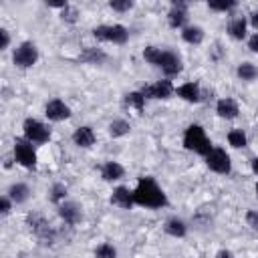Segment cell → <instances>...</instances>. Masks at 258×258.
Masks as SVG:
<instances>
[{"instance_id": "cell-9", "label": "cell", "mask_w": 258, "mask_h": 258, "mask_svg": "<svg viewBox=\"0 0 258 258\" xmlns=\"http://www.w3.org/2000/svg\"><path fill=\"white\" fill-rule=\"evenodd\" d=\"M30 230L34 232V236L42 242V244H52L54 242V230L50 228V224L40 216V214H28L26 218Z\"/></svg>"}, {"instance_id": "cell-8", "label": "cell", "mask_w": 258, "mask_h": 258, "mask_svg": "<svg viewBox=\"0 0 258 258\" xmlns=\"http://www.w3.org/2000/svg\"><path fill=\"white\" fill-rule=\"evenodd\" d=\"M36 60H38V48H36V44L30 42V40L20 42V44L14 48V52H12V62H14L18 69H30V67L36 64Z\"/></svg>"}, {"instance_id": "cell-13", "label": "cell", "mask_w": 258, "mask_h": 258, "mask_svg": "<svg viewBox=\"0 0 258 258\" xmlns=\"http://www.w3.org/2000/svg\"><path fill=\"white\" fill-rule=\"evenodd\" d=\"M58 216H60V220H62L64 224L75 226V224H79V222L83 220V208H81L77 202L67 200V202H62V204L58 206Z\"/></svg>"}, {"instance_id": "cell-40", "label": "cell", "mask_w": 258, "mask_h": 258, "mask_svg": "<svg viewBox=\"0 0 258 258\" xmlns=\"http://www.w3.org/2000/svg\"><path fill=\"white\" fill-rule=\"evenodd\" d=\"M254 189H256V198H258V183H256V187H254Z\"/></svg>"}, {"instance_id": "cell-11", "label": "cell", "mask_w": 258, "mask_h": 258, "mask_svg": "<svg viewBox=\"0 0 258 258\" xmlns=\"http://www.w3.org/2000/svg\"><path fill=\"white\" fill-rule=\"evenodd\" d=\"M187 2L181 0H171L169 4V12H167V24L171 28H185L187 24Z\"/></svg>"}, {"instance_id": "cell-26", "label": "cell", "mask_w": 258, "mask_h": 258, "mask_svg": "<svg viewBox=\"0 0 258 258\" xmlns=\"http://www.w3.org/2000/svg\"><path fill=\"white\" fill-rule=\"evenodd\" d=\"M228 143L234 147V149H242L248 145V137L244 133V129H232L228 131Z\"/></svg>"}, {"instance_id": "cell-23", "label": "cell", "mask_w": 258, "mask_h": 258, "mask_svg": "<svg viewBox=\"0 0 258 258\" xmlns=\"http://www.w3.org/2000/svg\"><path fill=\"white\" fill-rule=\"evenodd\" d=\"M204 36H206V32H204V28L198 26V24H189V26H185V28L181 30V38H183L187 44H202V42H204Z\"/></svg>"}, {"instance_id": "cell-21", "label": "cell", "mask_w": 258, "mask_h": 258, "mask_svg": "<svg viewBox=\"0 0 258 258\" xmlns=\"http://www.w3.org/2000/svg\"><path fill=\"white\" fill-rule=\"evenodd\" d=\"M246 28H248V20L246 16H236L228 22V34L234 38V40H242L246 38Z\"/></svg>"}, {"instance_id": "cell-22", "label": "cell", "mask_w": 258, "mask_h": 258, "mask_svg": "<svg viewBox=\"0 0 258 258\" xmlns=\"http://www.w3.org/2000/svg\"><path fill=\"white\" fill-rule=\"evenodd\" d=\"M6 196H8V198H10L14 204H24V202L30 198V187H28L26 183L18 181V183H12V185L8 187Z\"/></svg>"}, {"instance_id": "cell-24", "label": "cell", "mask_w": 258, "mask_h": 258, "mask_svg": "<svg viewBox=\"0 0 258 258\" xmlns=\"http://www.w3.org/2000/svg\"><path fill=\"white\" fill-rule=\"evenodd\" d=\"M145 97H143V93L141 91H129V93H125V97H123V103H125V107H131V109H135L137 113H143V109H145Z\"/></svg>"}, {"instance_id": "cell-27", "label": "cell", "mask_w": 258, "mask_h": 258, "mask_svg": "<svg viewBox=\"0 0 258 258\" xmlns=\"http://www.w3.org/2000/svg\"><path fill=\"white\" fill-rule=\"evenodd\" d=\"M236 75L242 79V81H254L258 77V69L252 64V62H240L238 69H236Z\"/></svg>"}, {"instance_id": "cell-7", "label": "cell", "mask_w": 258, "mask_h": 258, "mask_svg": "<svg viewBox=\"0 0 258 258\" xmlns=\"http://www.w3.org/2000/svg\"><path fill=\"white\" fill-rule=\"evenodd\" d=\"M206 159V165L210 171L214 173H220V175H228L232 171V159H230V153L224 149V147H216L204 157Z\"/></svg>"}, {"instance_id": "cell-39", "label": "cell", "mask_w": 258, "mask_h": 258, "mask_svg": "<svg viewBox=\"0 0 258 258\" xmlns=\"http://www.w3.org/2000/svg\"><path fill=\"white\" fill-rule=\"evenodd\" d=\"M252 171H254V173L258 175V155H256V157L252 159Z\"/></svg>"}, {"instance_id": "cell-25", "label": "cell", "mask_w": 258, "mask_h": 258, "mask_svg": "<svg viewBox=\"0 0 258 258\" xmlns=\"http://www.w3.org/2000/svg\"><path fill=\"white\" fill-rule=\"evenodd\" d=\"M107 129H109V135L117 139V137H123V135H127L131 131V123L125 121V119H113Z\"/></svg>"}, {"instance_id": "cell-36", "label": "cell", "mask_w": 258, "mask_h": 258, "mask_svg": "<svg viewBox=\"0 0 258 258\" xmlns=\"http://www.w3.org/2000/svg\"><path fill=\"white\" fill-rule=\"evenodd\" d=\"M248 48H250L252 52H256V54H258V32L250 34V38H248Z\"/></svg>"}, {"instance_id": "cell-4", "label": "cell", "mask_w": 258, "mask_h": 258, "mask_svg": "<svg viewBox=\"0 0 258 258\" xmlns=\"http://www.w3.org/2000/svg\"><path fill=\"white\" fill-rule=\"evenodd\" d=\"M12 157L18 165L26 167V169H34L36 167V149H34V143H30L28 139L24 137H16L14 139V147H12Z\"/></svg>"}, {"instance_id": "cell-12", "label": "cell", "mask_w": 258, "mask_h": 258, "mask_svg": "<svg viewBox=\"0 0 258 258\" xmlns=\"http://www.w3.org/2000/svg\"><path fill=\"white\" fill-rule=\"evenodd\" d=\"M44 115H46L48 121L58 123V121H64V119L71 117V107L62 99H50L44 105Z\"/></svg>"}, {"instance_id": "cell-30", "label": "cell", "mask_w": 258, "mask_h": 258, "mask_svg": "<svg viewBox=\"0 0 258 258\" xmlns=\"http://www.w3.org/2000/svg\"><path fill=\"white\" fill-rule=\"evenodd\" d=\"M95 258H117V248L109 242H103L95 248Z\"/></svg>"}, {"instance_id": "cell-10", "label": "cell", "mask_w": 258, "mask_h": 258, "mask_svg": "<svg viewBox=\"0 0 258 258\" xmlns=\"http://www.w3.org/2000/svg\"><path fill=\"white\" fill-rule=\"evenodd\" d=\"M143 97L145 99H169L173 93H175V87L171 85L169 79H161L157 83H151V85H145L141 89Z\"/></svg>"}, {"instance_id": "cell-16", "label": "cell", "mask_w": 258, "mask_h": 258, "mask_svg": "<svg viewBox=\"0 0 258 258\" xmlns=\"http://www.w3.org/2000/svg\"><path fill=\"white\" fill-rule=\"evenodd\" d=\"M175 95H177L179 99L187 101V103H200V101H202V89H200V85L194 83V81H187V83L175 87Z\"/></svg>"}, {"instance_id": "cell-2", "label": "cell", "mask_w": 258, "mask_h": 258, "mask_svg": "<svg viewBox=\"0 0 258 258\" xmlns=\"http://www.w3.org/2000/svg\"><path fill=\"white\" fill-rule=\"evenodd\" d=\"M143 58H145L149 64L161 69V73H163L167 79L179 75L181 69H183L181 56H179L175 50H169V48H159V46L149 44V46L143 48Z\"/></svg>"}, {"instance_id": "cell-32", "label": "cell", "mask_w": 258, "mask_h": 258, "mask_svg": "<svg viewBox=\"0 0 258 258\" xmlns=\"http://www.w3.org/2000/svg\"><path fill=\"white\" fill-rule=\"evenodd\" d=\"M109 8L115 10V12H129L133 8V2L131 0H111Z\"/></svg>"}, {"instance_id": "cell-19", "label": "cell", "mask_w": 258, "mask_h": 258, "mask_svg": "<svg viewBox=\"0 0 258 258\" xmlns=\"http://www.w3.org/2000/svg\"><path fill=\"white\" fill-rule=\"evenodd\" d=\"M125 175V167L119 161H105L101 165V177L105 181H117Z\"/></svg>"}, {"instance_id": "cell-35", "label": "cell", "mask_w": 258, "mask_h": 258, "mask_svg": "<svg viewBox=\"0 0 258 258\" xmlns=\"http://www.w3.org/2000/svg\"><path fill=\"white\" fill-rule=\"evenodd\" d=\"M10 44V32L6 28H0V50H6Z\"/></svg>"}, {"instance_id": "cell-1", "label": "cell", "mask_w": 258, "mask_h": 258, "mask_svg": "<svg viewBox=\"0 0 258 258\" xmlns=\"http://www.w3.org/2000/svg\"><path fill=\"white\" fill-rule=\"evenodd\" d=\"M133 202L135 206H141L147 210H161L169 204L167 194L151 175H143L137 179V185L133 187Z\"/></svg>"}, {"instance_id": "cell-31", "label": "cell", "mask_w": 258, "mask_h": 258, "mask_svg": "<svg viewBox=\"0 0 258 258\" xmlns=\"http://www.w3.org/2000/svg\"><path fill=\"white\" fill-rule=\"evenodd\" d=\"M79 16H81V12H79V8L73 6V4H67V6L60 10V18H62L64 22H69V24H75V22L79 20Z\"/></svg>"}, {"instance_id": "cell-33", "label": "cell", "mask_w": 258, "mask_h": 258, "mask_svg": "<svg viewBox=\"0 0 258 258\" xmlns=\"http://www.w3.org/2000/svg\"><path fill=\"white\" fill-rule=\"evenodd\" d=\"M246 224H248L252 230L258 232V212H256V210H248V212H246Z\"/></svg>"}, {"instance_id": "cell-14", "label": "cell", "mask_w": 258, "mask_h": 258, "mask_svg": "<svg viewBox=\"0 0 258 258\" xmlns=\"http://www.w3.org/2000/svg\"><path fill=\"white\" fill-rule=\"evenodd\" d=\"M109 202H111L113 206L121 208V210H131V208L135 206V202H133V189H129V187H125V185H119V187L113 189Z\"/></svg>"}, {"instance_id": "cell-38", "label": "cell", "mask_w": 258, "mask_h": 258, "mask_svg": "<svg viewBox=\"0 0 258 258\" xmlns=\"http://www.w3.org/2000/svg\"><path fill=\"white\" fill-rule=\"evenodd\" d=\"M216 258H234V254H232L230 250H226V248H222V250H218V254H216Z\"/></svg>"}, {"instance_id": "cell-5", "label": "cell", "mask_w": 258, "mask_h": 258, "mask_svg": "<svg viewBox=\"0 0 258 258\" xmlns=\"http://www.w3.org/2000/svg\"><path fill=\"white\" fill-rule=\"evenodd\" d=\"M93 36L103 42H113V44H125L129 40V30L123 24H101L93 28Z\"/></svg>"}, {"instance_id": "cell-6", "label": "cell", "mask_w": 258, "mask_h": 258, "mask_svg": "<svg viewBox=\"0 0 258 258\" xmlns=\"http://www.w3.org/2000/svg\"><path fill=\"white\" fill-rule=\"evenodd\" d=\"M22 137L24 139H28L30 143H34V145H42V143H46L48 139H50V129H48V125H44L42 121H38V119H34V117H26L24 119V123H22Z\"/></svg>"}, {"instance_id": "cell-37", "label": "cell", "mask_w": 258, "mask_h": 258, "mask_svg": "<svg viewBox=\"0 0 258 258\" xmlns=\"http://www.w3.org/2000/svg\"><path fill=\"white\" fill-rule=\"evenodd\" d=\"M248 22H250V26H252L254 30H258V10H254V12L250 14V20H248Z\"/></svg>"}, {"instance_id": "cell-18", "label": "cell", "mask_w": 258, "mask_h": 258, "mask_svg": "<svg viewBox=\"0 0 258 258\" xmlns=\"http://www.w3.org/2000/svg\"><path fill=\"white\" fill-rule=\"evenodd\" d=\"M95 139H97V137H95V131H93L89 125H81V127H77L75 133H73V143H75L77 147H83V149L95 145Z\"/></svg>"}, {"instance_id": "cell-34", "label": "cell", "mask_w": 258, "mask_h": 258, "mask_svg": "<svg viewBox=\"0 0 258 258\" xmlns=\"http://www.w3.org/2000/svg\"><path fill=\"white\" fill-rule=\"evenodd\" d=\"M12 204H14V202H12L8 196H2V198H0V212H2L4 216H6V214H10V210H12Z\"/></svg>"}, {"instance_id": "cell-29", "label": "cell", "mask_w": 258, "mask_h": 258, "mask_svg": "<svg viewBox=\"0 0 258 258\" xmlns=\"http://www.w3.org/2000/svg\"><path fill=\"white\" fill-rule=\"evenodd\" d=\"M238 6L236 0H214V2H208V8L214 10V12H230Z\"/></svg>"}, {"instance_id": "cell-15", "label": "cell", "mask_w": 258, "mask_h": 258, "mask_svg": "<svg viewBox=\"0 0 258 258\" xmlns=\"http://www.w3.org/2000/svg\"><path fill=\"white\" fill-rule=\"evenodd\" d=\"M216 113H218V117L228 119V121H230V119H236L238 113H240L238 101L232 99V97H222V99H218V103H216Z\"/></svg>"}, {"instance_id": "cell-20", "label": "cell", "mask_w": 258, "mask_h": 258, "mask_svg": "<svg viewBox=\"0 0 258 258\" xmlns=\"http://www.w3.org/2000/svg\"><path fill=\"white\" fill-rule=\"evenodd\" d=\"M163 230H165V234H167V236H173V238H183V236L187 234V224H185L181 218L171 216V218H167V220H165Z\"/></svg>"}, {"instance_id": "cell-28", "label": "cell", "mask_w": 258, "mask_h": 258, "mask_svg": "<svg viewBox=\"0 0 258 258\" xmlns=\"http://www.w3.org/2000/svg\"><path fill=\"white\" fill-rule=\"evenodd\" d=\"M48 200L56 206H60L62 202H67V185L64 183H52L50 191H48Z\"/></svg>"}, {"instance_id": "cell-17", "label": "cell", "mask_w": 258, "mask_h": 258, "mask_svg": "<svg viewBox=\"0 0 258 258\" xmlns=\"http://www.w3.org/2000/svg\"><path fill=\"white\" fill-rule=\"evenodd\" d=\"M79 62H87V64H103L107 60V52L103 48L97 46H85L81 50V54L77 56Z\"/></svg>"}, {"instance_id": "cell-3", "label": "cell", "mask_w": 258, "mask_h": 258, "mask_svg": "<svg viewBox=\"0 0 258 258\" xmlns=\"http://www.w3.org/2000/svg\"><path fill=\"white\" fill-rule=\"evenodd\" d=\"M183 147L191 153H198L202 157H206L212 149H214V143L212 139L206 135V129L198 123H191L185 127L183 131Z\"/></svg>"}]
</instances>
